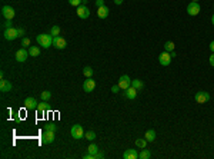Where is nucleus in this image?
I'll return each instance as SVG.
<instances>
[{"instance_id": "11", "label": "nucleus", "mask_w": 214, "mask_h": 159, "mask_svg": "<svg viewBox=\"0 0 214 159\" xmlns=\"http://www.w3.org/2000/svg\"><path fill=\"white\" fill-rule=\"evenodd\" d=\"M37 106H39V103H37V101L34 97L29 96L25 99V108L27 109V110H36Z\"/></svg>"}, {"instance_id": "18", "label": "nucleus", "mask_w": 214, "mask_h": 159, "mask_svg": "<svg viewBox=\"0 0 214 159\" xmlns=\"http://www.w3.org/2000/svg\"><path fill=\"white\" fill-rule=\"evenodd\" d=\"M109 12H110V9L107 7V6H101V7H97V16L100 19H106L109 16Z\"/></svg>"}, {"instance_id": "22", "label": "nucleus", "mask_w": 214, "mask_h": 159, "mask_svg": "<svg viewBox=\"0 0 214 159\" xmlns=\"http://www.w3.org/2000/svg\"><path fill=\"white\" fill-rule=\"evenodd\" d=\"M174 49H176V45H174V42L169 40V42H166V43H164V50H166V52L171 53V52H174Z\"/></svg>"}, {"instance_id": "16", "label": "nucleus", "mask_w": 214, "mask_h": 159, "mask_svg": "<svg viewBox=\"0 0 214 159\" xmlns=\"http://www.w3.org/2000/svg\"><path fill=\"white\" fill-rule=\"evenodd\" d=\"M124 159H137L139 158V153H137L136 149H126L123 153Z\"/></svg>"}, {"instance_id": "38", "label": "nucleus", "mask_w": 214, "mask_h": 159, "mask_svg": "<svg viewBox=\"0 0 214 159\" xmlns=\"http://www.w3.org/2000/svg\"><path fill=\"white\" fill-rule=\"evenodd\" d=\"M210 65H211V66L214 67V53H213V54H211V56H210Z\"/></svg>"}, {"instance_id": "14", "label": "nucleus", "mask_w": 214, "mask_h": 159, "mask_svg": "<svg viewBox=\"0 0 214 159\" xmlns=\"http://www.w3.org/2000/svg\"><path fill=\"white\" fill-rule=\"evenodd\" d=\"M77 16L80 17V19H87V17L90 16V10H89V7L87 6H78L77 7Z\"/></svg>"}, {"instance_id": "19", "label": "nucleus", "mask_w": 214, "mask_h": 159, "mask_svg": "<svg viewBox=\"0 0 214 159\" xmlns=\"http://www.w3.org/2000/svg\"><path fill=\"white\" fill-rule=\"evenodd\" d=\"M156 130L154 129H148L147 132H146V136H144V138H146V141H147V142H154V141H156Z\"/></svg>"}, {"instance_id": "12", "label": "nucleus", "mask_w": 214, "mask_h": 159, "mask_svg": "<svg viewBox=\"0 0 214 159\" xmlns=\"http://www.w3.org/2000/svg\"><path fill=\"white\" fill-rule=\"evenodd\" d=\"M94 88H96V82L91 79V78H87V79L84 80V83H83V90L87 93H90L94 90Z\"/></svg>"}, {"instance_id": "6", "label": "nucleus", "mask_w": 214, "mask_h": 159, "mask_svg": "<svg viewBox=\"0 0 214 159\" xmlns=\"http://www.w3.org/2000/svg\"><path fill=\"white\" fill-rule=\"evenodd\" d=\"M201 7H200V4L196 3V2H191V3L187 6V13H189L190 16H197L198 13H200Z\"/></svg>"}, {"instance_id": "32", "label": "nucleus", "mask_w": 214, "mask_h": 159, "mask_svg": "<svg viewBox=\"0 0 214 159\" xmlns=\"http://www.w3.org/2000/svg\"><path fill=\"white\" fill-rule=\"evenodd\" d=\"M21 46L25 47V49H26V47H30V39L29 38H23V39H21Z\"/></svg>"}, {"instance_id": "2", "label": "nucleus", "mask_w": 214, "mask_h": 159, "mask_svg": "<svg viewBox=\"0 0 214 159\" xmlns=\"http://www.w3.org/2000/svg\"><path fill=\"white\" fill-rule=\"evenodd\" d=\"M70 133H71V138H74V139H82V138H84V130H83V126H82V125H74V126H71Z\"/></svg>"}, {"instance_id": "15", "label": "nucleus", "mask_w": 214, "mask_h": 159, "mask_svg": "<svg viewBox=\"0 0 214 159\" xmlns=\"http://www.w3.org/2000/svg\"><path fill=\"white\" fill-rule=\"evenodd\" d=\"M137 90L134 86H130V88H127L126 90H124V96L127 97V99H136L137 97Z\"/></svg>"}, {"instance_id": "43", "label": "nucleus", "mask_w": 214, "mask_h": 159, "mask_svg": "<svg viewBox=\"0 0 214 159\" xmlns=\"http://www.w3.org/2000/svg\"><path fill=\"white\" fill-rule=\"evenodd\" d=\"M191 2H196V3H198V0H191Z\"/></svg>"}, {"instance_id": "27", "label": "nucleus", "mask_w": 214, "mask_h": 159, "mask_svg": "<svg viewBox=\"0 0 214 159\" xmlns=\"http://www.w3.org/2000/svg\"><path fill=\"white\" fill-rule=\"evenodd\" d=\"M150 156H151V153H150V152H148L147 149H146V148H144L143 151H141L140 153H139V158H140V159H148Z\"/></svg>"}, {"instance_id": "39", "label": "nucleus", "mask_w": 214, "mask_h": 159, "mask_svg": "<svg viewBox=\"0 0 214 159\" xmlns=\"http://www.w3.org/2000/svg\"><path fill=\"white\" fill-rule=\"evenodd\" d=\"M210 50H211V52H213V53H214V40H213V42L210 43Z\"/></svg>"}, {"instance_id": "8", "label": "nucleus", "mask_w": 214, "mask_h": 159, "mask_svg": "<svg viewBox=\"0 0 214 159\" xmlns=\"http://www.w3.org/2000/svg\"><path fill=\"white\" fill-rule=\"evenodd\" d=\"M171 54L169 53V52H163V53H160V56H159V62H160L161 66H169L170 63H171Z\"/></svg>"}, {"instance_id": "17", "label": "nucleus", "mask_w": 214, "mask_h": 159, "mask_svg": "<svg viewBox=\"0 0 214 159\" xmlns=\"http://www.w3.org/2000/svg\"><path fill=\"white\" fill-rule=\"evenodd\" d=\"M0 90H2L3 93L10 92V90H12V83L6 79H2L0 80Z\"/></svg>"}, {"instance_id": "21", "label": "nucleus", "mask_w": 214, "mask_h": 159, "mask_svg": "<svg viewBox=\"0 0 214 159\" xmlns=\"http://www.w3.org/2000/svg\"><path fill=\"white\" fill-rule=\"evenodd\" d=\"M29 54L32 56V58H37V56L40 54V47H37V46H30V47H29Z\"/></svg>"}, {"instance_id": "20", "label": "nucleus", "mask_w": 214, "mask_h": 159, "mask_svg": "<svg viewBox=\"0 0 214 159\" xmlns=\"http://www.w3.org/2000/svg\"><path fill=\"white\" fill-rule=\"evenodd\" d=\"M47 106H49V103H46V101H43L41 103H39V106H37V112H39V115H44L46 112H47Z\"/></svg>"}, {"instance_id": "37", "label": "nucleus", "mask_w": 214, "mask_h": 159, "mask_svg": "<svg viewBox=\"0 0 214 159\" xmlns=\"http://www.w3.org/2000/svg\"><path fill=\"white\" fill-rule=\"evenodd\" d=\"M17 32H19V38H20V36H25V29H23V27H19Z\"/></svg>"}, {"instance_id": "34", "label": "nucleus", "mask_w": 214, "mask_h": 159, "mask_svg": "<svg viewBox=\"0 0 214 159\" xmlns=\"http://www.w3.org/2000/svg\"><path fill=\"white\" fill-rule=\"evenodd\" d=\"M10 27H13V22L12 20H6L3 23V29L6 30V29H10Z\"/></svg>"}, {"instance_id": "31", "label": "nucleus", "mask_w": 214, "mask_h": 159, "mask_svg": "<svg viewBox=\"0 0 214 159\" xmlns=\"http://www.w3.org/2000/svg\"><path fill=\"white\" fill-rule=\"evenodd\" d=\"M50 34H52L53 38L59 36V34H60V27H59V26H53V27H52V30H50Z\"/></svg>"}, {"instance_id": "36", "label": "nucleus", "mask_w": 214, "mask_h": 159, "mask_svg": "<svg viewBox=\"0 0 214 159\" xmlns=\"http://www.w3.org/2000/svg\"><path fill=\"white\" fill-rule=\"evenodd\" d=\"M96 6H97V7H101V6H104V0H96Z\"/></svg>"}, {"instance_id": "33", "label": "nucleus", "mask_w": 214, "mask_h": 159, "mask_svg": "<svg viewBox=\"0 0 214 159\" xmlns=\"http://www.w3.org/2000/svg\"><path fill=\"white\" fill-rule=\"evenodd\" d=\"M69 4L74 6V7H78V6H82V0H69Z\"/></svg>"}, {"instance_id": "24", "label": "nucleus", "mask_w": 214, "mask_h": 159, "mask_svg": "<svg viewBox=\"0 0 214 159\" xmlns=\"http://www.w3.org/2000/svg\"><path fill=\"white\" fill-rule=\"evenodd\" d=\"M87 151H89V153H91V155H96L97 152H100V149H99V146H97L96 143H91V145H89Z\"/></svg>"}, {"instance_id": "10", "label": "nucleus", "mask_w": 214, "mask_h": 159, "mask_svg": "<svg viewBox=\"0 0 214 159\" xmlns=\"http://www.w3.org/2000/svg\"><path fill=\"white\" fill-rule=\"evenodd\" d=\"M29 56H30L29 50H26L25 47H21V49H19V50L16 52V60H17V62H20V63L26 62Z\"/></svg>"}, {"instance_id": "3", "label": "nucleus", "mask_w": 214, "mask_h": 159, "mask_svg": "<svg viewBox=\"0 0 214 159\" xmlns=\"http://www.w3.org/2000/svg\"><path fill=\"white\" fill-rule=\"evenodd\" d=\"M2 14H3V17L6 20H12L14 17V14H16V12H14V9L12 6H3L2 7Z\"/></svg>"}, {"instance_id": "1", "label": "nucleus", "mask_w": 214, "mask_h": 159, "mask_svg": "<svg viewBox=\"0 0 214 159\" xmlns=\"http://www.w3.org/2000/svg\"><path fill=\"white\" fill-rule=\"evenodd\" d=\"M36 42L39 43V46H43L44 49H49L50 46H53V36L52 34H39L36 38Z\"/></svg>"}, {"instance_id": "41", "label": "nucleus", "mask_w": 214, "mask_h": 159, "mask_svg": "<svg viewBox=\"0 0 214 159\" xmlns=\"http://www.w3.org/2000/svg\"><path fill=\"white\" fill-rule=\"evenodd\" d=\"M114 3L116 4H121V3H123V0H114Z\"/></svg>"}, {"instance_id": "26", "label": "nucleus", "mask_w": 214, "mask_h": 159, "mask_svg": "<svg viewBox=\"0 0 214 159\" xmlns=\"http://www.w3.org/2000/svg\"><path fill=\"white\" fill-rule=\"evenodd\" d=\"M84 138L87 139V141H90V142H93L96 139V133L93 132V130H87L86 133H84Z\"/></svg>"}, {"instance_id": "9", "label": "nucleus", "mask_w": 214, "mask_h": 159, "mask_svg": "<svg viewBox=\"0 0 214 159\" xmlns=\"http://www.w3.org/2000/svg\"><path fill=\"white\" fill-rule=\"evenodd\" d=\"M194 101L197 103H206V102L210 101V93L208 92H197L196 96H194Z\"/></svg>"}, {"instance_id": "23", "label": "nucleus", "mask_w": 214, "mask_h": 159, "mask_svg": "<svg viewBox=\"0 0 214 159\" xmlns=\"http://www.w3.org/2000/svg\"><path fill=\"white\" fill-rule=\"evenodd\" d=\"M132 86H134V88H136L137 90H143V88H144L143 82H141L140 79H134V80H132Z\"/></svg>"}, {"instance_id": "28", "label": "nucleus", "mask_w": 214, "mask_h": 159, "mask_svg": "<svg viewBox=\"0 0 214 159\" xmlns=\"http://www.w3.org/2000/svg\"><path fill=\"white\" fill-rule=\"evenodd\" d=\"M146 145H147V141H146V138H144V139H137V141H136V146L140 148V149H144V148H146Z\"/></svg>"}, {"instance_id": "13", "label": "nucleus", "mask_w": 214, "mask_h": 159, "mask_svg": "<svg viewBox=\"0 0 214 159\" xmlns=\"http://www.w3.org/2000/svg\"><path fill=\"white\" fill-rule=\"evenodd\" d=\"M41 142L44 143V145H50V143L54 142V132L52 130H46L43 136H41Z\"/></svg>"}, {"instance_id": "7", "label": "nucleus", "mask_w": 214, "mask_h": 159, "mask_svg": "<svg viewBox=\"0 0 214 159\" xmlns=\"http://www.w3.org/2000/svg\"><path fill=\"white\" fill-rule=\"evenodd\" d=\"M53 46L56 47V49H59V50L66 49V46H67L66 39H63L62 36H56V38H53Z\"/></svg>"}, {"instance_id": "30", "label": "nucleus", "mask_w": 214, "mask_h": 159, "mask_svg": "<svg viewBox=\"0 0 214 159\" xmlns=\"http://www.w3.org/2000/svg\"><path fill=\"white\" fill-rule=\"evenodd\" d=\"M83 75L86 76V78H91V76H93V69H91L90 66H86L83 69Z\"/></svg>"}, {"instance_id": "35", "label": "nucleus", "mask_w": 214, "mask_h": 159, "mask_svg": "<svg viewBox=\"0 0 214 159\" xmlns=\"http://www.w3.org/2000/svg\"><path fill=\"white\" fill-rule=\"evenodd\" d=\"M119 90H120V86H119V85H114V86H111V92H113V93H119Z\"/></svg>"}, {"instance_id": "29", "label": "nucleus", "mask_w": 214, "mask_h": 159, "mask_svg": "<svg viewBox=\"0 0 214 159\" xmlns=\"http://www.w3.org/2000/svg\"><path fill=\"white\" fill-rule=\"evenodd\" d=\"M44 129L46 130H52V132H56V130H57V126H56V123H53V122H49V123H46Z\"/></svg>"}, {"instance_id": "40", "label": "nucleus", "mask_w": 214, "mask_h": 159, "mask_svg": "<svg viewBox=\"0 0 214 159\" xmlns=\"http://www.w3.org/2000/svg\"><path fill=\"white\" fill-rule=\"evenodd\" d=\"M87 3H89V0H82V4H83V6H87Z\"/></svg>"}, {"instance_id": "25", "label": "nucleus", "mask_w": 214, "mask_h": 159, "mask_svg": "<svg viewBox=\"0 0 214 159\" xmlns=\"http://www.w3.org/2000/svg\"><path fill=\"white\" fill-rule=\"evenodd\" d=\"M40 97H41V101H50V97H52V92L50 90H43V92L40 93Z\"/></svg>"}, {"instance_id": "4", "label": "nucleus", "mask_w": 214, "mask_h": 159, "mask_svg": "<svg viewBox=\"0 0 214 159\" xmlns=\"http://www.w3.org/2000/svg\"><path fill=\"white\" fill-rule=\"evenodd\" d=\"M17 38H19V32H17V29L10 27V29L4 30V39H6V40L12 42V40H14V39H17Z\"/></svg>"}, {"instance_id": "5", "label": "nucleus", "mask_w": 214, "mask_h": 159, "mask_svg": "<svg viewBox=\"0 0 214 159\" xmlns=\"http://www.w3.org/2000/svg\"><path fill=\"white\" fill-rule=\"evenodd\" d=\"M117 85L120 86V89H121V90H126L127 88H130V86H132V79H130L127 75H123V76H120L119 83H117Z\"/></svg>"}, {"instance_id": "42", "label": "nucleus", "mask_w": 214, "mask_h": 159, "mask_svg": "<svg viewBox=\"0 0 214 159\" xmlns=\"http://www.w3.org/2000/svg\"><path fill=\"white\" fill-rule=\"evenodd\" d=\"M211 22H213V26H214V14L211 16Z\"/></svg>"}]
</instances>
